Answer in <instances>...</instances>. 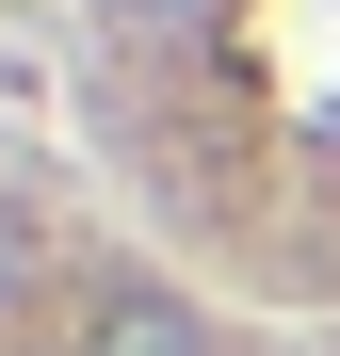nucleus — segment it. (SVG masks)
Here are the masks:
<instances>
[{
    "label": "nucleus",
    "instance_id": "obj_2",
    "mask_svg": "<svg viewBox=\"0 0 340 356\" xmlns=\"http://www.w3.org/2000/svg\"><path fill=\"white\" fill-rule=\"evenodd\" d=\"M33 275H49V227H33L17 195H0V308H17V291H33Z\"/></svg>",
    "mask_w": 340,
    "mask_h": 356
},
{
    "label": "nucleus",
    "instance_id": "obj_1",
    "mask_svg": "<svg viewBox=\"0 0 340 356\" xmlns=\"http://www.w3.org/2000/svg\"><path fill=\"white\" fill-rule=\"evenodd\" d=\"M81 356H211V340H195L179 291H97V308H81Z\"/></svg>",
    "mask_w": 340,
    "mask_h": 356
},
{
    "label": "nucleus",
    "instance_id": "obj_3",
    "mask_svg": "<svg viewBox=\"0 0 340 356\" xmlns=\"http://www.w3.org/2000/svg\"><path fill=\"white\" fill-rule=\"evenodd\" d=\"M113 17H146V33H179V17H211V0H113Z\"/></svg>",
    "mask_w": 340,
    "mask_h": 356
}]
</instances>
